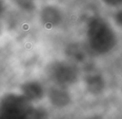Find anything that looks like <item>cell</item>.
<instances>
[{
  "mask_svg": "<svg viewBox=\"0 0 122 119\" xmlns=\"http://www.w3.org/2000/svg\"><path fill=\"white\" fill-rule=\"evenodd\" d=\"M18 6L26 11H32L35 8L34 0H14Z\"/></svg>",
  "mask_w": 122,
  "mask_h": 119,
  "instance_id": "cell-10",
  "label": "cell"
},
{
  "mask_svg": "<svg viewBox=\"0 0 122 119\" xmlns=\"http://www.w3.org/2000/svg\"><path fill=\"white\" fill-rule=\"evenodd\" d=\"M87 40L90 49L97 54H106L117 44V35L110 24L100 17L93 18L87 25Z\"/></svg>",
  "mask_w": 122,
  "mask_h": 119,
  "instance_id": "cell-1",
  "label": "cell"
},
{
  "mask_svg": "<svg viewBox=\"0 0 122 119\" xmlns=\"http://www.w3.org/2000/svg\"><path fill=\"white\" fill-rule=\"evenodd\" d=\"M86 86L90 93L100 94L105 87V82L100 74H94L87 77Z\"/></svg>",
  "mask_w": 122,
  "mask_h": 119,
  "instance_id": "cell-8",
  "label": "cell"
},
{
  "mask_svg": "<svg viewBox=\"0 0 122 119\" xmlns=\"http://www.w3.org/2000/svg\"><path fill=\"white\" fill-rule=\"evenodd\" d=\"M114 21L115 24L120 28H122V9H119L114 14Z\"/></svg>",
  "mask_w": 122,
  "mask_h": 119,
  "instance_id": "cell-12",
  "label": "cell"
},
{
  "mask_svg": "<svg viewBox=\"0 0 122 119\" xmlns=\"http://www.w3.org/2000/svg\"><path fill=\"white\" fill-rule=\"evenodd\" d=\"M67 55L74 65H85L88 62L89 54L81 46L71 45L67 49Z\"/></svg>",
  "mask_w": 122,
  "mask_h": 119,
  "instance_id": "cell-5",
  "label": "cell"
},
{
  "mask_svg": "<svg viewBox=\"0 0 122 119\" xmlns=\"http://www.w3.org/2000/svg\"><path fill=\"white\" fill-rule=\"evenodd\" d=\"M27 119H47V112L42 108H31L27 114Z\"/></svg>",
  "mask_w": 122,
  "mask_h": 119,
  "instance_id": "cell-9",
  "label": "cell"
},
{
  "mask_svg": "<svg viewBox=\"0 0 122 119\" xmlns=\"http://www.w3.org/2000/svg\"><path fill=\"white\" fill-rule=\"evenodd\" d=\"M40 22L47 29H54L60 25L63 15L58 8L52 5H48L43 8L39 14Z\"/></svg>",
  "mask_w": 122,
  "mask_h": 119,
  "instance_id": "cell-4",
  "label": "cell"
},
{
  "mask_svg": "<svg viewBox=\"0 0 122 119\" xmlns=\"http://www.w3.org/2000/svg\"><path fill=\"white\" fill-rule=\"evenodd\" d=\"M49 74L54 81L61 86L70 85L78 78L76 66L64 62H54L49 68Z\"/></svg>",
  "mask_w": 122,
  "mask_h": 119,
  "instance_id": "cell-3",
  "label": "cell"
},
{
  "mask_svg": "<svg viewBox=\"0 0 122 119\" xmlns=\"http://www.w3.org/2000/svg\"><path fill=\"white\" fill-rule=\"evenodd\" d=\"M102 2L110 8H120L122 6V0H102Z\"/></svg>",
  "mask_w": 122,
  "mask_h": 119,
  "instance_id": "cell-11",
  "label": "cell"
},
{
  "mask_svg": "<svg viewBox=\"0 0 122 119\" xmlns=\"http://www.w3.org/2000/svg\"><path fill=\"white\" fill-rule=\"evenodd\" d=\"M90 119H102V118L100 117H97V116H96V117H91V118H90Z\"/></svg>",
  "mask_w": 122,
  "mask_h": 119,
  "instance_id": "cell-13",
  "label": "cell"
},
{
  "mask_svg": "<svg viewBox=\"0 0 122 119\" xmlns=\"http://www.w3.org/2000/svg\"><path fill=\"white\" fill-rule=\"evenodd\" d=\"M23 95L29 101L39 100L44 96V90L40 84L36 82H26L21 87Z\"/></svg>",
  "mask_w": 122,
  "mask_h": 119,
  "instance_id": "cell-6",
  "label": "cell"
},
{
  "mask_svg": "<svg viewBox=\"0 0 122 119\" xmlns=\"http://www.w3.org/2000/svg\"><path fill=\"white\" fill-rule=\"evenodd\" d=\"M49 97L51 102L58 107H63L68 105L70 102V97L69 93L63 88L54 87L49 91Z\"/></svg>",
  "mask_w": 122,
  "mask_h": 119,
  "instance_id": "cell-7",
  "label": "cell"
},
{
  "mask_svg": "<svg viewBox=\"0 0 122 119\" xmlns=\"http://www.w3.org/2000/svg\"><path fill=\"white\" fill-rule=\"evenodd\" d=\"M30 101L24 95L7 94L1 102L0 119H27L31 107Z\"/></svg>",
  "mask_w": 122,
  "mask_h": 119,
  "instance_id": "cell-2",
  "label": "cell"
}]
</instances>
